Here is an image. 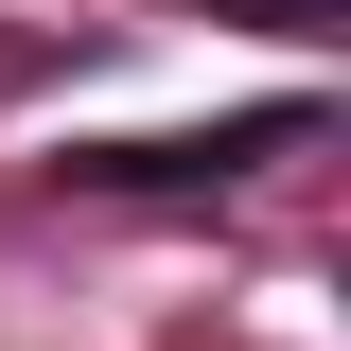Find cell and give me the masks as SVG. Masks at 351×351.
I'll list each match as a JSON object with an SVG mask.
<instances>
[{"label":"cell","instance_id":"1","mask_svg":"<svg viewBox=\"0 0 351 351\" xmlns=\"http://www.w3.org/2000/svg\"><path fill=\"white\" fill-rule=\"evenodd\" d=\"M316 141V88H281V106H228V123H193V141H88V193H211V176H263V158H299Z\"/></svg>","mask_w":351,"mask_h":351},{"label":"cell","instance_id":"2","mask_svg":"<svg viewBox=\"0 0 351 351\" xmlns=\"http://www.w3.org/2000/svg\"><path fill=\"white\" fill-rule=\"evenodd\" d=\"M263 36H351V0H246Z\"/></svg>","mask_w":351,"mask_h":351}]
</instances>
